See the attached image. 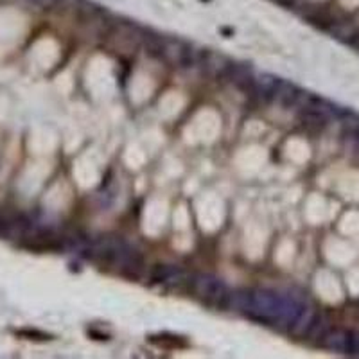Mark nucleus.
Wrapping results in <instances>:
<instances>
[{"label":"nucleus","mask_w":359,"mask_h":359,"mask_svg":"<svg viewBox=\"0 0 359 359\" xmlns=\"http://www.w3.org/2000/svg\"><path fill=\"white\" fill-rule=\"evenodd\" d=\"M57 2H60V0H33V4L38 6V8H53Z\"/></svg>","instance_id":"nucleus-7"},{"label":"nucleus","mask_w":359,"mask_h":359,"mask_svg":"<svg viewBox=\"0 0 359 359\" xmlns=\"http://www.w3.org/2000/svg\"><path fill=\"white\" fill-rule=\"evenodd\" d=\"M185 278V273L178 268H169V266H160L155 271V280L163 282V284H182Z\"/></svg>","instance_id":"nucleus-4"},{"label":"nucleus","mask_w":359,"mask_h":359,"mask_svg":"<svg viewBox=\"0 0 359 359\" xmlns=\"http://www.w3.org/2000/svg\"><path fill=\"white\" fill-rule=\"evenodd\" d=\"M348 130V137H351L352 144H354L355 151H359V121H354V118H347L345 121Z\"/></svg>","instance_id":"nucleus-5"},{"label":"nucleus","mask_w":359,"mask_h":359,"mask_svg":"<svg viewBox=\"0 0 359 359\" xmlns=\"http://www.w3.org/2000/svg\"><path fill=\"white\" fill-rule=\"evenodd\" d=\"M191 287L192 291L200 298H203L205 302L214 304V306L226 307L229 302L230 291L224 286V282L219 278L212 277V275H194L191 277Z\"/></svg>","instance_id":"nucleus-2"},{"label":"nucleus","mask_w":359,"mask_h":359,"mask_svg":"<svg viewBox=\"0 0 359 359\" xmlns=\"http://www.w3.org/2000/svg\"><path fill=\"white\" fill-rule=\"evenodd\" d=\"M348 354L359 355V332H352L351 334V347H348Z\"/></svg>","instance_id":"nucleus-6"},{"label":"nucleus","mask_w":359,"mask_h":359,"mask_svg":"<svg viewBox=\"0 0 359 359\" xmlns=\"http://www.w3.org/2000/svg\"><path fill=\"white\" fill-rule=\"evenodd\" d=\"M226 307L243 311L255 320L275 325H287L293 332H307L314 327V313L309 306L294 297L253 291V293H230Z\"/></svg>","instance_id":"nucleus-1"},{"label":"nucleus","mask_w":359,"mask_h":359,"mask_svg":"<svg viewBox=\"0 0 359 359\" xmlns=\"http://www.w3.org/2000/svg\"><path fill=\"white\" fill-rule=\"evenodd\" d=\"M351 334L348 331H331L323 336V345L327 348L336 352H345L348 354V347H351Z\"/></svg>","instance_id":"nucleus-3"}]
</instances>
